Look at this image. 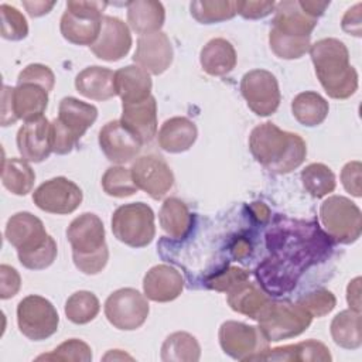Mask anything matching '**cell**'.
<instances>
[{
  "instance_id": "cell-1",
  "label": "cell",
  "mask_w": 362,
  "mask_h": 362,
  "mask_svg": "<svg viewBox=\"0 0 362 362\" xmlns=\"http://www.w3.org/2000/svg\"><path fill=\"white\" fill-rule=\"evenodd\" d=\"M267 246L270 257L257 266L256 276L266 293L280 296L296 287L304 270L328 256L331 242L314 222L283 219L269 230Z\"/></svg>"
},
{
  "instance_id": "cell-2",
  "label": "cell",
  "mask_w": 362,
  "mask_h": 362,
  "mask_svg": "<svg viewBox=\"0 0 362 362\" xmlns=\"http://www.w3.org/2000/svg\"><path fill=\"white\" fill-rule=\"evenodd\" d=\"M249 148L257 163L276 174L296 170L307 156L305 141L298 134L281 130L272 122H264L252 130Z\"/></svg>"
},
{
  "instance_id": "cell-3",
  "label": "cell",
  "mask_w": 362,
  "mask_h": 362,
  "mask_svg": "<svg viewBox=\"0 0 362 362\" xmlns=\"http://www.w3.org/2000/svg\"><path fill=\"white\" fill-rule=\"evenodd\" d=\"M317 78L332 99H346L358 89V74L349 64L345 44L337 38H322L310 47Z\"/></svg>"
},
{
  "instance_id": "cell-4",
  "label": "cell",
  "mask_w": 362,
  "mask_h": 362,
  "mask_svg": "<svg viewBox=\"0 0 362 362\" xmlns=\"http://www.w3.org/2000/svg\"><path fill=\"white\" fill-rule=\"evenodd\" d=\"M75 266L85 274H98L109 259L105 228L100 218L85 212L76 216L66 229Z\"/></svg>"
},
{
  "instance_id": "cell-5",
  "label": "cell",
  "mask_w": 362,
  "mask_h": 362,
  "mask_svg": "<svg viewBox=\"0 0 362 362\" xmlns=\"http://www.w3.org/2000/svg\"><path fill=\"white\" fill-rule=\"evenodd\" d=\"M98 117L96 106L68 96L59 102L58 117L51 122L52 151L68 154Z\"/></svg>"
},
{
  "instance_id": "cell-6",
  "label": "cell",
  "mask_w": 362,
  "mask_h": 362,
  "mask_svg": "<svg viewBox=\"0 0 362 362\" xmlns=\"http://www.w3.org/2000/svg\"><path fill=\"white\" fill-rule=\"evenodd\" d=\"M311 320L313 317L297 303L270 300L256 321L266 339L277 342L300 335L310 327Z\"/></svg>"
},
{
  "instance_id": "cell-7",
  "label": "cell",
  "mask_w": 362,
  "mask_h": 362,
  "mask_svg": "<svg viewBox=\"0 0 362 362\" xmlns=\"http://www.w3.org/2000/svg\"><path fill=\"white\" fill-rule=\"evenodd\" d=\"M105 1H68L66 10L61 17L62 37L76 45H92L100 33Z\"/></svg>"
},
{
  "instance_id": "cell-8",
  "label": "cell",
  "mask_w": 362,
  "mask_h": 362,
  "mask_svg": "<svg viewBox=\"0 0 362 362\" xmlns=\"http://www.w3.org/2000/svg\"><path fill=\"white\" fill-rule=\"evenodd\" d=\"M320 221L328 238L337 243L349 245L362 233V214L359 206L341 195L328 197L320 206Z\"/></svg>"
},
{
  "instance_id": "cell-9",
  "label": "cell",
  "mask_w": 362,
  "mask_h": 362,
  "mask_svg": "<svg viewBox=\"0 0 362 362\" xmlns=\"http://www.w3.org/2000/svg\"><path fill=\"white\" fill-rule=\"evenodd\" d=\"M112 232L117 240L130 247H144L156 235L154 212L144 202L119 206L112 216Z\"/></svg>"
},
{
  "instance_id": "cell-10",
  "label": "cell",
  "mask_w": 362,
  "mask_h": 362,
  "mask_svg": "<svg viewBox=\"0 0 362 362\" xmlns=\"http://www.w3.org/2000/svg\"><path fill=\"white\" fill-rule=\"evenodd\" d=\"M1 126L16 123L18 119L30 122L44 116L48 105V92L35 83H17L16 88L3 86Z\"/></svg>"
},
{
  "instance_id": "cell-11",
  "label": "cell",
  "mask_w": 362,
  "mask_h": 362,
  "mask_svg": "<svg viewBox=\"0 0 362 362\" xmlns=\"http://www.w3.org/2000/svg\"><path fill=\"white\" fill-rule=\"evenodd\" d=\"M17 324L24 337L31 341H42L57 332L59 317L49 300L31 294L17 305Z\"/></svg>"
},
{
  "instance_id": "cell-12",
  "label": "cell",
  "mask_w": 362,
  "mask_h": 362,
  "mask_svg": "<svg viewBox=\"0 0 362 362\" xmlns=\"http://www.w3.org/2000/svg\"><path fill=\"white\" fill-rule=\"evenodd\" d=\"M219 344L225 354L238 361H259L269 349V341L259 327L225 321L219 328Z\"/></svg>"
},
{
  "instance_id": "cell-13",
  "label": "cell",
  "mask_w": 362,
  "mask_h": 362,
  "mask_svg": "<svg viewBox=\"0 0 362 362\" xmlns=\"http://www.w3.org/2000/svg\"><path fill=\"white\" fill-rule=\"evenodd\" d=\"M150 313L147 298L136 288H119L105 301V315L117 329L133 331L140 328Z\"/></svg>"
},
{
  "instance_id": "cell-14",
  "label": "cell",
  "mask_w": 362,
  "mask_h": 362,
  "mask_svg": "<svg viewBox=\"0 0 362 362\" xmlns=\"http://www.w3.org/2000/svg\"><path fill=\"white\" fill-rule=\"evenodd\" d=\"M240 92L249 109L257 116L273 115L281 99L276 76L266 69L246 72L240 81Z\"/></svg>"
},
{
  "instance_id": "cell-15",
  "label": "cell",
  "mask_w": 362,
  "mask_h": 362,
  "mask_svg": "<svg viewBox=\"0 0 362 362\" xmlns=\"http://www.w3.org/2000/svg\"><path fill=\"white\" fill-rule=\"evenodd\" d=\"M82 198V189L65 177L51 178L33 192V201L41 211L57 215L74 212L81 205Z\"/></svg>"
},
{
  "instance_id": "cell-16",
  "label": "cell",
  "mask_w": 362,
  "mask_h": 362,
  "mask_svg": "<svg viewBox=\"0 0 362 362\" xmlns=\"http://www.w3.org/2000/svg\"><path fill=\"white\" fill-rule=\"evenodd\" d=\"M130 171L137 188L147 192L153 199H161L174 185V174L170 165L156 154L136 158Z\"/></svg>"
},
{
  "instance_id": "cell-17",
  "label": "cell",
  "mask_w": 362,
  "mask_h": 362,
  "mask_svg": "<svg viewBox=\"0 0 362 362\" xmlns=\"http://www.w3.org/2000/svg\"><path fill=\"white\" fill-rule=\"evenodd\" d=\"M4 235L7 242L17 249L18 259L42 247L52 238L47 233L41 219L30 212L11 215L7 221Z\"/></svg>"
},
{
  "instance_id": "cell-18",
  "label": "cell",
  "mask_w": 362,
  "mask_h": 362,
  "mask_svg": "<svg viewBox=\"0 0 362 362\" xmlns=\"http://www.w3.org/2000/svg\"><path fill=\"white\" fill-rule=\"evenodd\" d=\"M132 48V34L126 23L117 17L103 16L98 40L90 45L92 52L103 61L115 62L127 55Z\"/></svg>"
},
{
  "instance_id": "cell-19",
  "label": "cell",
  "mask_w": 362,
  "mask_h": 362,
  "mask_svg": "<svg viewBox=\"0 0 362 362\" xmlns=\"http://www.w3.org/2000/svg\"><path fill=\"white\" fill-rule=\"evenodd\" d=\"M173 55V45L167 34L156 31L139 37L133 61L146 72L160 75L170 68Z\"/></svg>"
},
{
  "instance_id": "cell-20",
  "label": "cell",
  "mask_w": 362,
  "mask_h": 362,
  "mask_svg": "<svg viewBox=\"0 0 362 362\" xmlns=\"http://www.w3.org/2000/svg\"><path fill=\"white\" fill-rule=\"evenodd\" d=\"M99 146L109 161L124 164L140 153L143 143L120 120H112L100 129Z\"/></svg>"
},
{
  "instance_id": "cell-21",
  "label": "cell",
  "mask_w": 362,
  "mask_h": 362,
  "mask_svg": "<svg viewBox=\"0 0 362 362\" xmlns=\"http://www.w3.org/2000/svg\"><path fill=\"white\" fill-rule=\"evenodd\" d=\"M17 147L25 161L41 163L48 158L52 153L51 122L45 116L24 122L17 133Z\"/></svg>"
},
{
  "instance_id": "cell-22",
  "label": "cell",
  "mask_w": 362,
  "mask_h": 362,
  "mask_svg": "<svg viewBox=\"0 0 362 362\" xmlns=\"http://www.w3.org/2000/svg\"><path fill=\"white\" fill-rule=\"evenodd\" d=\"M120 122L143 144L150 143L157 133V102L154 96L134 103H122Z\"/></svg>"
},
{
  "instance_id": "cell-23",
  "label": "cell",
  "mask_w": 362,
  "mask_h": 362,
  "mask_svg": "<svg viewBox=\"0 0 362 362\" xmlns=\"http://www.w3.org/2000/svg\"><path fill=\"white\" fill-rule=\"evenodd\" d=\"M184 288L181 273L168 264L153 266L143 279V290L148 300L168 303L175 300Z\"/></svg>"
},
{
  "instance_id": "cell-24",
  "label": "cell",
  "mask_w": 362,
  "mask_h": 362,
  "mask_svg": "<svg viewBox=\"0 0 362 362\" xmlns=\"http://www.w3.org/2000/svg\"><path fill=\"white\" fill-rule=\"evenodd\" d=\"M317 25V18L307 16L298 0L276 3L272 30L290 37H310Z\"/></svg>"
},
{
  "instance_id": "cell-25",
  "label": "cell",
  "mask_w": 362,
  "mask_h": 362,
  "mask_svg": "<svg viewBox=\"0 0 362 362\" xmlns=\"http://www.w3.org/2000/svg\"><path fill=\"white\" fill-rule=\"evenodd\" d=\"M150 74L137 65H127L115 72L116 95L122 103H134L151 96Z\"/></svg>"
},
{
  "instance_id": "cell-26",
  "label": "cell",
  "mask_w": 362,
  "mask_h": 362,
  "mask_svg": "<svg viewBox=\"0 0 362 362\" xmlns=\"http://www.w3.org/2000/svg\"><path fill=\"white\" fill-rule=\"evenodd\" d=\"M76 90L88 99L107 100L116 95L115 72L103 66H88L75 78Z\"/></svg>"
},
{
  "instance_id": "cell-27",
  "label": "cell",
  "mask_w": 362,
  "mask_h": 362,
  "mask_svg": "<svg viewBox=\"0 0 362 362\" xmlns=\"http://www.w3.org/2000/svg\"><path fill=\"white\" fill-rule=\"evenodd\" d=\"M198 136L192 120L175 116L165 120L158 130V144L168 153H182L192 147Z\"/></svg>"
},
{
  "instance_id": "cell-28",
  "label": "cell",
  "mask_w": 362,
  "mask_h": 362,
  "mask_svg": "<svg viewBox=\"0 0 362 362\" xmlns=\"http://www.w3.org/2000/svg\"><path fill=\"white\" fill-rule=\"evenodd\" d=\"M202 69L212 76H223L236 65V51L225 38H212L208 41L199 54Z\"/></svg>"
},
{
  "instance_id": "cell-29",
  "label": "cell",
  "mask_w": 362,
  "mask_h": 362,
  "mask_svg": "<svg viewBox=\"0 0 362 362\" xmlns=\"http://www.w3.org/2000/svg\"><path fill=\"white\" fill-rule=\"evenodd\" d=\"M270 300L272 298L267 296V293L256 283L249 281V279L228 291V304L230 308L250 317L252 320H257L259 314Z\"/></svg>"
},
{
  "instance_id": "cell-30",
  "label": "cell",
  "mask_w": 362,
  "mask_h": 362,
  "mask_svg": "<svg viewBox=\"0 0 362 362\" xmlns=\"http://www.w3.org/2000/svg\"><path fill=\"white\" fill-rule=\"evenodd\" d=\"M127 6V23L137 34H151L160 31L165 20V11L160 1L136 0Z\"/></svg>"
},
{
  "instance_id": "cell-31",
  "label": "cell",
  "mask_w": 362,
  "mask_h": 362,
  "mask_svg": "<svg viewBox=\"0 0 362 362\" xmlns=\"http://www.w3.org/2000/svg\"><path fill=\"white\" fill-rule=\"evenodd\" d=\"M332 359L329 349L320 341L307 339L298 344L279 346L274 349H267L259 361H286V362H307V361H321L329 362Z\"/></svg>"
},
{
  "instance_id": "cell-32",
  "label": "cell",
  "mask_w": 362,
  "mask_h": 362,
  "mask_svg": "<svg viewBox=\"0 0 362 362\" xmlns=\"http://www.w3.org/2000/svg\"><path fill=\"white\" fill-rule=\"evenodd\" d=\"M160 226L173 239H184L191 230L192 215L188 206L178 198H167L161 205Z\"/></svg>"
},
{
  "instance_id": "cell-33",
  "label": "cell",
  "mask_w": 362,
  "mask_h": 362,
  "mask_svg": "<svg viewBox=\"0 0 362 362\" xmlns=\"http://www.w3.org/2000/svg\"><path fill=\"white\" fill-rule=\"evenodd\" d=\"M329 110L328 102L317 92L305 90L298 93L291 102V112L296 120L307 127L321 124Z\"/></svg>"
},
{
  "instance_id": "cell-34",
  "label": "cell",
  "mask_w": 362,
  "mask_h": 362,
  "mask_svg": "<svg viewBox=\"0 0 362 362\" xmlns=\"http://www.w3.org/2000/svg\"><path fill=\"white\" fill-rule=\"evenodd\" d=\"M331 337L337 345L345 349H358L362 345L361 313L344 310L331 321Z\"/></svg>"
},
{
  "instance_id": "cell-35",
  "label": "cell",
  "mask_w": 362,
  "mask_h": 362,
  "mask_svg": "<svg viewBox=\"0 0 362 362\" xmlns=\"http://www.w3.org/2000/svg\"><path fill=\"white\" fill-rule=\"evenodd\" d=\"M1 182L14 195H27L35 182V173L31 165L21 158H4Z\"/></svg>"
},
{
  "instance_id": "cell-36",
  "label": "cell",
  "mask_w": 362,
  "mask_h": 362,
  "mask_svg": "<svg viewBox=\"0 0 362 362\" xmlns=\"http://www.w3.org/2000/svg\"><path fill=\"white\" fill-rule=\"evenodd\" d=\"M199 356L201 346L197 338L184 331L170 334L161 346V359L164 362H197Z\"/></svg>"
},
{
  "instance_id": "cell-37",
  "label": "cell",
  "mask_w": 362,
  "mask_h": 362,
  "mask_svg": "<svg viewBox=\"0 0 362 362\" xmlns=\"http://www.w3.org/2000/svg\"><path fill=\"white\" fill-rule=\"evenodd\" d=\"M191 16L202 24H214L233 18L236 1L229 0H195L189 4Z\"/></svg>"
},
{
  "instance_id": "cell-38",
  "label": "cell",
  "mask_w": 362,
  "mask_h": 362,
  "mask_svg": "<svg viewBox=\"0 0 362 362\" xmlns=\"http://www.w3.org/2000/svg\"><path fill=\"white\" fill-rule=\"evenodd\" d=\"M301 182L310 195L322 198L335 189V175L332 170L322 163L308 164L301 171Z\"/></svg>"
},
{
  "instance_id": "cell-39",
  "label": "cell",
  "mask_w": 362,
  "mask_h": 362,
  "mask_svg": "<svg viewBox=\"0 0 362 362\" xmlns=\"http://www.w3.org/2000/svg\"><path fill=\"white\" fill-rule=\"evenodd\" d=\"M100 304L98 297L86 290L71 294L65 303V315L74 324H88L99 313Z\"/></svg>"
},
{
  "instance_id": "cell-40",
  "label": "cell",
  "mask_w": 362,
  "mask_h": 362,
  "mask_svg": "<svg viewBox=\"0 0 362 362\" xmlns=\"http://www.w3.org/2000/svg\"><path fill=\"white\" fill-rule=\"evenodd\" d=\"M102 188L107 195L116 198L130 197L139 191L137 185L133 181L132 171L120 165L109 167L105 171L102 177Z\"/></svg>"
},
{
  "instance_id": "cell-41",
  "label": "cell",
  "mask_w": 362,
  "mask_h": 362,
  "mask_svg": "<svg viewBox=\"0 0 362 362\" xmlns=\"http://www.w3.org/2000/svg\"><path fill=\"white\" fill-rule=\"evenodd\" d=\"M269 44L272 51L283 59L301 58L311 47L310 37H290L274 30L269 33Z\"/></svg>"
},
{
  "instance_id": "cell-42",
  "label": "cell",
  "mask_w": 362,
  "mask_h": 362,
  "mask_svg": "<svg viewBox=\"0 0 362 362\" xmlns=\"http://www.w3.org/2000/svg\"><path fill=\"white\" fill-rule=\"evenodd\" d=\"M92 359V349L90 346L76 338H71L61 345H58L54 351L40 355L37 361H79V362H89Z\"/></svg>"
},
{
  "instance_id": "cell-43",
  "label": "cell",
  "mask_w": 362,
  "mask_h": 362,
  "mask_svg": "<svg viewBox=\"0 0 362 362\" xmlns=\"http://www.w3.org/2000/svg\"><path fill=\"white\" fill-rule=\"evenodd\" d=\"M1 17V37L11 41H18L27 37L28 24L25 17L13 6L1 4L0 6Z\"/></svg>"
},
{
  "instance_id": "cell-44",
  "label": "cell",
  "mask_w": 362,
  "mask_h": 362,
  "mask_svg": "<svg viewBox=\"0 0 362 362\" xmlns=\"http://www.w3.org/2000/svg\"><path fill=\"white\" fill-rule=\"evenodd\" d=\"M297 304L303 307L311 317H324L331 313L337 304L335 296L327 288H317L303 296Z\"/></svg>"
},
{
  "instance_id": "cell-45",
  "label": "cell",
  "mask_w": 362,
  "mask_h": 362,
  "mask_svg": "<svg viewBox=\"0 0 362 362\" xmlns=\"http://www.w3.org/2000/svg\"><path fill=\"white\" fill-rule=\"evenodd\" d=\"M249 279V273L240 267L236 266H229L223 270H219L214 274H211L206 280L205 284L206 287L216 290V291H223L228 293L230 288L238 286L239 283L245 281Z\"/></svg>"
},
{
  "instance_id": "cell-46",
  "label": "cell",
  "mask_w": 362,
  "mask_h": 362,
  "mask_svg": "<svg viewBox=\"0 0 362 362\" xmlns=\"http://www.w3.org/2000/svg\"><path fill=\"white\" fill-rule=\"evenodd\" d=\"M25 82L40 85L47 92H51L55 85V75L47 65L30 64L18 74V78H17V83H25Z\"/></svg>"
},
{
  "instance_id": "cell-47",
  "label": "cell",
  "mask_w": 362,
  "mask_h": 362,
  "mask_svg": "<svg viewBox=\"0 0 362 362\" xmlns=\"http://www.w3.org/2000/svg\"><path fill=\"white\" fill-rule=\"evenodd\" d=\"M361 171L362 164L359 161H349L342 167L341 171V181L344 188L354 197L362 195V185H361Z\"/></svg>"
},
{
  "instance_id": "cell-48",
  "label": "cell",
  "mask_w": 362,
  "mask_h": 362,
  "mask_svg": "<svg viewBox=\"0 0 362 362\" xmlns=\"http://www.w3.org/2000/svg\"><path fill=\"white\" fill-rule=\"evenodd\" d=\"M21 286V279L18 272L8 266L1 264L0 266V297L1 300H7L14 297Z\"/></svg>"
},
{
  "instance_id": "cell-49",
  "label": "cell",
  "mask_w": 362,
  "mask_h": 362,
  "mask_svg": "<svg viewBox=\"0 0 362 362\" xmlns=\"http://www.w3.org/2000/svg\"><path fill=\"white\" fill-rule=\"evenodd\" d=\"M274 1H236V13L243 18L257 20L274 11Z\"/></svg>"
},
{
  "instance_id": "cell-50",
  "label": "cell",
  "mask_w": 362,
  "mask_h": 362,
  "mask_svg": "<svg viewBox=\"0 0 362 362\" xmlns=\"http://www.w3.org/2000/svg\"><path fill=\"white\" fill-rule=\"evenodd\" d=\"M361 3H356L354 7H351L349 10H346L345 16L342 17V30L348 34H352L355 37H361L362 35V30H361Z\"/></svg>"
},
{
  "instance_id": "cell-51",
  "label": "cell",
  "mask_w": 362,
  "mask_h": 362,
  "mask_svg": "<svg viewBox=\"0 0 362 362\" xmlns=\"http://www.w3.org/2000/svg\"><path fill=\"white\" fill-rule=\"evenodd\" d=\"M346 301L349 308L361 313V277H355L346 287Z\"/></svg>"
},
{
  "instance_id": "cell-52",
  "label": "cell",
  "mask_w": 362,
  "mask_h": 362,
  "mask_svg": "<svg viewBox=\"0 0 362 362\" xmlns=\"http://www.w3.org/2000/svg\"><path fill=\"white\" fill-rule=\"evenodd\" d=\"M298 4L301 7V10L313 17L317 18L321 17L324 14V11L327 10V7L329 6V1H315V0H298Z\"/></svg>"
},
{
  "instance_id": "cell-53",
  "label": "cell",
  "mask_w": 362,
  "mask_h": 362,
  "mask_svg": "<svg viewBox=\"0 0 362 362\" xmlns=\"http://www.w3.org/2000/svg\"><path fill=\"white\" fill-rule=\"evenodd\" d=\"M23 6L31 17H41L51 11L55 1H23Z\"/></svg>"
},
{
  "instance_id": "cell-54",
  "label": "cell",
  "mask_w": 362,
  "mask_h": 362,
  "mask_svg": "<svg viewBox=\"0 0 362 362\" xmlns=\"http://www.w3.org/2000/svg\"><path fill=\"white\" fill-rule=\"evenodd\" d=\"M250 209H252V212L255 214V216H257L260 221H267L269 216H270L269 208H267L264 204H262V202H255V204L250 206Z\"/></svg>"
}]
</instances>
